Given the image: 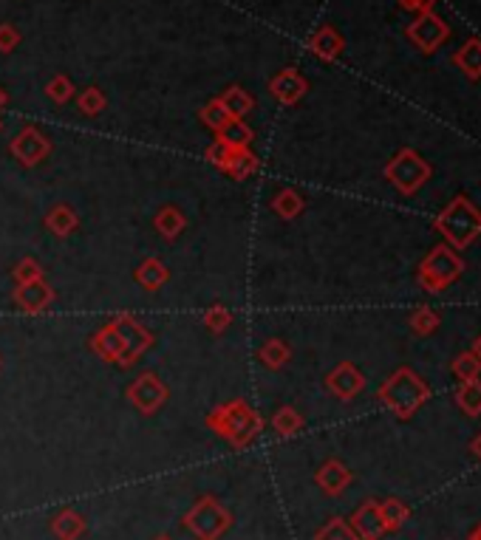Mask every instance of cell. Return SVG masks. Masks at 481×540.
<instances>
[{
  "label": "cell",
  "instance_id": "obj_21",
  "mask_svg": "<svg viewBox=\"0 0 481 540\" xmlns=\"http://www.w3.org/2000/svg\"><path fill=\"white\" fill-rule=\"evenodd\" d=\"M261 168V159L255 156L252 148H244V150H230V161H226L224 168V176H230L233 181H246L249 176H255Z\"/></svg>",
  "mask_w": 481,
  "mask_h": 540
},
{
  "label": "cell",
  "instance_id": "obj_6",
  "mask_svg": "<svg viewBox=\"0 0 481 540\" xmlns=\"http://www.w3.org/2000/svg\"><path fill=\"white\" fill-rule=\"evenodd\" d=\"M111 323L120 328L122 345H125V354L120 360V368H133L156 345V337H153L150 328H145L133 314H117Z\"/></svg>",
  "mask_w": 481,
  "mask_h": 540
},
{
  "label": "cell",
  "instance_id": "obj_19",
  "mask_svg": "<svg viewBox=\"0 0 481 540\" xmlns=\"http://www.w3.org/2000/svg\"><path fill=\"white\" fill-rule=\"evenodd\" d=\"M133 280L142 289H148V292H159L170 280V269L162 261H159V257H145V261L136 266Z\"/></svg>",
  "mask_w": 481,
  "mask_h": 540
},
{
  "label": "cell",
  "instance_id": "obj_1",
  "mask_svg": "<svg viewBox=\"0 0 481 540\" xmlns=\"http://www.w3.org/2000/svg\"><path fill=\"white\" fill-rule=\"evenodd\" d=\"M204 421H207V428L230 444L236 453L249 450L264 430V416L252 408L246 399H230V402L216 405Z\"/></svg>",
  "mask_w": 481,
  "mask_h": 540
},
{
  "label": "cell",
  "instance_id": "obj_20",
  "mask_svg": "<svg viewBox=\"0 0 481 540\" xmlns=\"http://www.w3.org/2000/svg\"><path fill=\"white\" fill-rule=\"evenodd\" d=\"M153 227H156V232L162 235L165 241H176L181 232H185V227H188V218H185V213L176 207V204H165L159 213L153 216Z\"/></svg>",
  "mask_w": 481,
  "mask_h": 540
},
{
  "label": "cell",
  "instance_id": "obj_24",
  "mask_svg": "<svg viewBox=\"0 0 481 540\" xmlns=\"http://www.w3.org/2000/svg\"><path fill=\"white\" fill-rule=\"evenodd\" d=\"M269 207H272L274 216H281L284 221H292V218H297L306 209V201H303L301 193L292 190V187H284L281 193H274V198L269 201Z\"/></svg>",
  "mask_w": 481,
  "mask_h": 540
},
{
  "label": "cell",
  "instance_id": "obj_7",
  "mask_svg": "<svg viewBox=\"0 0 481 540\" xmlns=\"http://www.w3.org/2000/svg\"><path fill=\"white\" fill-rule=\"evenodd\" d=\"M408 37H410V43L417 45V49H422L425 54H430V52H437L439 45L450 37V29L445 26V23L433 14L430 9H425L414 23L408 26Z\"/></svg>",
  "mask_w": 481,
  "mask_h": 540
},
{
  "label": "cell",
  "instance_id": "obj_10",
  "mask_svg": "<svg viewBox=\"0 0 481 540\" xmlns=\"http://www.w3.org/2000/svg\"><path fill=\"white\" fill-rule=\"evenodd\" d=\"M388 178H391L402 193H410V190H417L419 181L428 176V168L425 164L414 156V153H399L391 164H388Z\"/></svg>",
  "mask_w": 481,
  "mask_h": 540
},
{
  "label": "cell",
  "instance_id": "obj_8",
  "mask_svg": "<svg viewBox=\"0 0 481 540\" xmlns=\"http://www.w3.org/2000/svg\"><path fill=\"white\" fill-rule=\"evenodd\" d=\"M309 91L306 77L297 72V68H284L272 80H269V93L272 100H278L281 105H297Z\"/></svg>",
  "mask_w": 481,
  "mask_h": 540
},
{
  "label": "cell",
  "instance_id": "obj_12",
  "mask_svg": "<svg viewBox=\"0 0 481 540\" xmlns=\"http://www.w3.org/2000/svg\"><path fill=\"white\" fill-rule=\"evenodd\" d=\"M365 380L362 373L351 365V362H342L337 365L329 377H326V388L337 396V399H354L362 391Z\"/></svg>",
  "mask_w": 481,
  "mask_h": 540
},
{
  "label": "cell",
  "instance_id": "obj_32",
  "mask_svg": "<svg viewBox=\"0 0 481 540\" xmlns=\"http://www.w3.org/2000/svg\"><path fill=\"white\" fill-rule=\"evenodd\" d=\"M314 540H360L357 532L351 529L349 521H342V518H332L323 529H320L314 535Z\"/></svg>",
  "mask_w": 481,
  "mask_h": 540
},
{
  "label": "cell",
  "instance_id": "obj_36",
  "mask_svg": "<svg viewBox=\"0 0 481 540\" xmlns=\"http://www.w3.org/2000/svg\"><path fill=\"white\" fill-rule=\"evenodd\" d=\"M459 399H462L465 410H470V413H478L481 410V388L478 385H467Z\"/></svg>",
  "mask_w": 481,
  "mask_h": 540
},
{
  "label": "cell",
  "instance_id": "obj_23",
  "mask_svg": "<svg viewBox=\"0 0 481 540\" xmlns=\"http://www.w3.org/2000/svg\"><path fill=\"white\" fill-rule=\"evenodd\" d=\"M303 425H306L303 413L297 408H292V405H284V408H278L272 413V430H274V436H281V439L297 436L303 430Z\"/></svg>",
  "mask_w": 481,
  "mask_h": 540
},
{
  "label": "cell",
  "instance_id": "obj_15",
  "mask_svg": "<svg viewBox=\"0 0 481 540\" xmlns=\"http://www.w3.org/2000/svg\"><path fill=\"white\" fill-rule=\"evenodd\" d=\"M342 49H346V40L340 37V32L334 26H320L309 37V52L323 63H334L342 54Z\"/></svg>",
  "mask_w": 481,
  "mask_h": 540
},
{
  "label": "cell",
  "instance_id": "obj_5",
  "mask_svg": "<svg viewBox=\"0 0 481 540\" xmlns=\"http://www.w3.org/2000/svg\"><path fill=\"white\" fill-rule=\"evenodd\" d=\"M425 396H428L425 385L414 377V373H408V371H399L397 377L380 391L382 402L391 408V410H397L399 416L414 413Z\"/></svg>",
  "mask_w": 481,
  "mask_h": 540
},
{
  "label": "cell",
  "instance_id": "obj_35",
  "mask_svg": "<svg viewBox=\"0 0 481 540\" xmlns=\"http://www.w3.org/2000/svg\"><path fill=\"white\" fill-rule=\"evenodd\" d=\"M207 161L213 164L216 170H221V173H224L226 161H230V148H226V145H221L218 139H216V142H213V145L207 148Z\"/></svg>",
  "mask_w": 481,
  "mask_h": 540
},
{
  "label": "cell",
  "instance_id": "obj_26",
  "mask_svg": "<svg viewBox=\"0 0 481 540\" xmlns=\"http://www.w3.org/2000/svg\"><path fill=\"white\" fill-rule=\"evenodd\" d=\"M453 60H456V65H459L470 80H478L481 77V40L465 43L462 49L456 52Z\"/></svg>",
  "mask_w": 481,
  "mask_h": 540
},
{
  "label": "cell",
  "instance_id": "obj_40",
  "mask_svg": "<svg viewBox=\"0 0 481 540\" xmlns=\"http://www.w3.org/2000/svg\"><path fill=\"white\" fill-rule=\"evenodd\" d=\"M153 540H173V537H170V535H156Z\"/></svg>",
  "mask_w": 481,
  "mask_h": 540
},
{
  "label": "cell",
  "instance_id": "obj_43",
  "mask_svg": "<svg viewBox=\"0 0 481 540\" xmlns=\"http://www.w3.org/2000/svg\"><path fill=\"white\" fill-rule=\"evenodd\" d=\"M0 368H4V360H0Z\"/></svg>",
  "mask_w": 481,
  "mask_h": 540
},
{
  "label": "cell",
  "instance_id": "obj_16",
  "mask_svg": "<svg viewBox=\"0 0 481 540\" xmlns=\"http://www.w3.org/2000/svg\"><path fill=\"white\" fill-rule=\"evenodd\" d=\"M49 529L54 532L57 540H80L88 532V521H85L82 512L65 506V509H60V512L52 515Z\"/></svg>",
  "mask_w": 481,
  "mask_h": 540
},
{
  "label": "cell",
  "instance_id": "obj_38",
  "mask_svg": "<svg viewBox=\"0 0 481 540\" xmlns=\"http://www.w3.org/2000/svg\"><path fill=\"white\" fill-rule=\"evenodd\" d=\"M430 317H433V314H428V312H422V314L417 317V328H428V325L433 323Z\"/></svg>",
  "mask_w": 481,
  "mask_h": 540
},
{
  "label": "cell",
  "instance_id": "obj_34",
  "mask_svg": "<svg viewBox=\"0 0 481 540\" xmlns=\"http://www.w3.org/2000/svg\"><path fill=\"white\" fill-rule=\"evenodd\" d=\"M20 45V29L14 23H0V54H12Z\"/></svg>",
  "mask_w": 481,
  "mask_h": 540
},
{
  "label": "cell",
  "instance_id": "obj_29",
  "mask_svg": "<svg viewBox=\"0 0 481 540\" xmlns=\"http://www.w3.org/2000/svg\"><path fill=\"white\" fill-rule=\"evenodd\" d=\"M201 323H204V328H207V332H213V334H224L226 328L233 325V312L226 309V306H221V303H213V306H210L207 312H204Z\"/></svg>",
  "mask_w": 481,
  "mask_h": 540
},
{
  "label": "cell",
  "instance_id": "obj_31",
  "mask_svg": "<svg viewBox=\"0 0 481 540\" xmlns=\"http://www.w3.org/2000/svg\"><path fill=\"white\" fill-rule=\"evenodd\" d=\"M198 120H201L204 125H207L213 133H218L226 122H230V113L224 111V105H221L218 97H216L213 102H207V105H204V108L198 111Z\"/></svg>",
  "mask_w": 481,
  "mask_h": 540
},
{
  "label": "cell",
  "instance_id": "obj_13",
  "mask_svg": "<svg viewBox=\"0 0 481 540\" xmlns=\"http://www.w3.org/2000/svg\"><path fill=\"white\" fill-rule=\"evenodd\" d=\"M351 529L357 532L360 540H377L382 537L388 529L382 524V515H380V504L377 501H365L354 515H351Z\"/></svg>",
  "mask_w": 481,
  "mask_h": 540
},
{
  "label": "cell",
  "instance_id": "obj_11",
  "mask_svg": "<svg viewBox=\"0 0 481 540\" xmlns=\"http://www.w3.org/2000/svg\"><path fill=\"white\" fill-rule=\"evenodd\" d=\"M88 348L94 351V354H97L102 362H113V365H120V360H122V354H125L122 334H120V328L113 325L111 320L100 328L97 334H91Z\"/></svg>",
  "mask_w": 481,
  "mask_h": 540
},
{
  "label": "cell",
  "instance_id": "obj_39",
  "mask_svg": "<svg viewBox=\"0 0 481 540\" xmlns=\"http://www.w3.org/2000/svg\"><path fill=\"white\" fill-rule=\"evenodd\" d=\"M6 102H9V93H6L4 88H0V111H4V108H6Z\"/></svg>",
  "mask_w": 481,
  "mask_h": 540
},
{
  "label": "cell",
  "instance_id": "obj_41",
  "mask_svg": "<svg viewBox=\"0 0 481 540\" xmlns=\"http://www.w3.org/2000/svg\"><path fill=\"white\" fill-rule=\"evenodd\" d=\"M476 453H478V456H481V439H478V441H476Z\"/></svg>",
  "mask_w": 481,
  "mask_h": 540
},
{
  "label": "cell",
  "instance_id": "obj_33",
  "mask_svg": "<svg viewBox=\"0 0 481 540\" xmlns=\"http://www.w3.org/2000/svg\"><path fill=\"white\" fill-rule=\"evenodd\" d=\"M12 277H14V286H17V284H32V280H43L45 275H43V266H40L37 257H23V261L14 264Z\"/></svg>",
  "mask_w": 481,
  "mask_h": 540
},
{
  "label": "cell",
  "instance_id": "obj_9",
  "mask_svg": "<svg viewBox=\"0 0 481 540\" xmlns=\"http://www.w3.org/2000/svg\"><path fill=\"white\" fill-rule=\"evenodd\" d=\"M12 297H14L20 312L43 314L54 303V289L45 284V277H43V280H32V284H17L14 292H12Z\"/></svg>",
  "mask_w": 481,
  "mask_h": 540
},
{
  "label": "cell",
  "instance_id": "obj_18",
  "mask_svg": "<svg viewBox=\"0 0 481 540\" xmlns=\"http://www.w3.org/2000/svg\"><path fill=\"white\" fill-rule=\"evenodd\" d=\"M218 102L224 105L226 113H230V120H246V116L252 113V108H255V97H252V93L244 85L224 88Z\"/></svg>",
  "mask_w": 481,
  "mask_h": 540
},
{
  "label": "cell",
  "instance_id": "obj_28",
  "mask_svg": "<svg viewBox=\"0 0 481 540\" xmlns=\"http://www.w3.org/2000/svg\"><path fill=\"white\" fill-rule=\"evenodd\" d=\"M45 97H49L54 105H68L74 97H77V88H74V80L65 77V74H57L45 82Z\"/></svg>",
  "mask_w": 481,
  "mask_h": 540
},
{
  "label": "cell",
  "instance_id": "obj_2",
  "mask_svg": "<svg viewBox=\"0 0 481 540\" xmlns=\"http://www.w3.org/2000/svg\"><path fill=\"white\" fill-rule=\"evenodd\" d=\"M236 515L216 496H201L181 518V529L196 535V540H218L233 529Z\"/></svg>",
  "mask_w": 481,
  "mask_h": 540
},
{
  "label": "cell",
  "instance_id": "obj_3",
  "mask_svg": "<svg viewBox=\"0 0 481 540\" xmlns=\"http://www.w3.org/2000/svg\"><path fill=\"white\" fill-rule=\"evenodd\" d=\"M125 399L130 402L133 410H139L142 416H156L168 405L170 399V388L165 385V380L153 371L139 373L128 388H125Z\"/></svg>",
  "mask_w": 481,
  "mask_h": 540
},
{
  "label": "cell",
  "instance_id": "obj_22",
  "mask_svg": "<svg viewBox=\"0 0 481 540\" xmlns=\"http://www.w3.org/2000/svg\"><path fill=\"white\" fill-rule=\"evenodd\" d=\"M216 139L221 145L230 148V150H244V148H252V142H255V133H252V128L244 120H230L216 133Z\"/></svg>",
  "mask_w": 481,
  "mask_h": 540
},
{
  "label": "cell",
  "instance_id": "obj_4",
  "mask_svg": "<svg viewBox=\"0 0 481 540\" xmlns=\"http://www.w3.org/2000/svg\"><path fill=\"white\" fill-rule=\"evenodd\" d=\"M52 150H54V145H52L49 133L37 125H26L23 130H17L9 142L12 159L17 164H23V168H37V164H43L52 156Z\"/></svg>",
  "mask_w": 481,
  "mask_h": 540
},
{
  "label": "cell",
  "instance_id": "obj_30",
  "mask_svg": "<svg viewBox=\"0 0 481 540\" xmlns=\"http://www.w3.org/2000/svg\"><path fill=\"white\" fill-rule=\"evenodd\" d=\"M380 515H382L385 529L391 532V529H399V526L405 524V518H408V506H405L402 501H397V498H388V501H382V504H380Z\"/></svg>",
  "mask_w": 481,
  "mask_h": 540
},
{
  "label": "cell",
  "instance_id": "obj_14",
  "mask_svg": "<svg viewBox=\"0 0 481 540\" xmlns=\"http://www.w3.org/2000/svg\"><path fill=\"white\" fill-rule=\"evenodd\" d=\"M314 481H317L320 489L326 492V496L337 498V496H342V489L351 484V469L342 464V461H337V458H329L323 467L317 469Z\"/></svg>",
  "mask_w": 481,
  "mask_h": 540
},
{
  "label": "cell",
  "instance_id": "obj_17",
  "mask_svg": "<svg viewBox=\"0 0 481 540\" xmlns=\"http://www.w3.org/2000/svg\"><path fill=\"white\" fill-rule=\"evenodd\" d=\"M43 224L49 227L52 235H57V238H72V235L77 232L80 227V216H77V209L72 204H54L49 213H45Z\"/></svg>",
  "mask_w": 481,
  "mask_h": 540
},
{
  "label": "cell",
  "instance_id": "obj_42",
  "mask_svg": "<svg viewBox=\"0 0 481 540\" xmlns=\"http://www.w3.org/2000/svg\"><path fill=\"white\" fill-rule=\"evenodd\" d=\"M470 540H481V529H478V532H476V535H473Z\"/></svg>",
  "mask_w": 481,
  "mask_h": 540
},
{
  "label": "cell",
  "instance_id": "obj_37",
  "mask_svg": "<svg viewBox=\"0 0 481 540\" xmlns=\"http://www.w3.org/2000/svg\"><path fill=\"white\" fill-rule=\"evenodd\" d=\"M428 4H433V0H402L405 9H425Z\"/></svg>",
  "mask_w": 481,
  "mask_h": 540
},
{
  "label": "cell",
  "instance_id": "obj_25",
  "mask_svg": "<svg viewBox=\"0 0 481 540\" xmlns=\"http://www.w3.org/2000/svg\"><path fill=\"white\" fill-rule=\"evenodd\" d=\"M289 357H292V348H289V342L281 340V337H272V340H266V342L258 348V362H261L264 368H269V371H281V368L289 362Z\"/></svg>",
  "mask_w": 481,
  "mask_h": 540
},
{
  "label": "cell",
  "instance_id": "obj_27",
  "mask_svg": "<svg viewBox=\"0 0 481 540\" xmlns=\"http://www.w3.org/2000/svg\"><path fill=\"white\" fill-rule=\"evenodd\" d=\"M77 108L82 116H100L105 108H108V97H105V91L97 88V85H88L85 91L77 93Z\"/></svg>",
  "mask_w": 481,
  "mask_h": 540
}]
</instances>
